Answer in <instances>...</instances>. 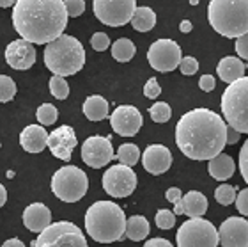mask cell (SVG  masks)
<instances>
[{"label": "cell", "mask_w": 248, "mask_h": 247, "mask_svg": "<svg viewBox=\"0 0 248 247\" xmlns=\"http://www.w3.org/2000/svg\"><path fill=\"white\" fill-rule=\"evenodd\" d=\"M199 86H201V89L204 93H209V91L215 89L217 80H215V77H211V75H202L201 80H199Z\"/></svg>", "instance_id": "cell-42"}, {"label": "cell", "mask_w": 248, "mask_h": 247, "mask_svg": "<svg viewBox=\"0 0 248 247\" xmlns=\"http://www.w3.org/2000/svg\"><path fill=\"white\" fill-rule=\"evenodd\" d=\"M52 222V212L43 203H32L23 212V224L29 231L41 233Z\"/></svg>", "instance_id": "cell-19"}, {"label": "cell", "mask_w": 248, "mask_h": 247, "mask_svg": "<svg viewBox=\"0 0 248 247\" xmlns=\"http://www.w3.org/2000/svg\"><path fill=\"white\" fill-rule=\"evenodd\" d=\"M144 94H145V98H151V100H155L160 96L161 88L156 78H149V80H147V84L144 86Z\"/></svg>", "instance_id": "cell-40"}, {"label": "cell", "mask_w": 248, "mask_h": 247, "mask_svg": "<svg viewBox=\"0 0 248 247\" xmlns=\"http://www.w3.org/2000/svg\"><path fill=\"white\" fill-rule=\"evenodd\" d=\"M114 148L110 137H101V135H93L85 139L82 144V160L93 169H101L110 160H114Z\"/></svg>", "instance_id": "cell-13"}, {"label": "cell", "mask_w": 248, "mask_h": 247, "mask_svg": "<svg viewBox=\"0 0 248 247\" xmlns=\"http://www.w3.org/2000/svg\"><path fill=\"white\" fill-rule=\"evenodd\" d=\"M5 62L16 71L31 70L36 62V50L32 47V43L25 39L11 41L5 48Z\"/></svg>", "instance_id": "cell-17"}, {"label": "cell", "mask_w": 248, "mask_h": 247, "mask_svg": "<svg viewBox=\"0 0 248 247\" xmlns=\"http://www.w3.org/2000/svg\"><path fill=\"white\" fill-rule=\"evenodd\" d=\"M215 199L223 206L232 205L234 199H236V187L222 183V185L217 187V191H215Z\"/></svg>", "instance_id": "cell-32"}, {"label": "cell", "mask_w": 248, "mask_h": 247, "mask_svg": "<svg viewBox=\"0 0 248 247\" xmlns=\"http://www.w3.org/2000/svg\"><path fill=\"white\" fill-rule=\"evenodd\" d=\"M207 171H209V175H211L215 180L225 181L234 175V171H236V164H234V160H232L231 155L218 153L217 157L209 159Z\"/></svg>", "instance_id": "cell-21"}, {"label": "cell", "mask_w": 248, "mask_h": 247, "mask_svg": "<svg viewBox=\"0 0 248 247\" xmlns=\"http://www.w3.org/2000/svg\"><path fill=\"white\" fill-rule=\"evenodd\" d=\"M218 242L223 247H248V221L243 217H229L218 229Z\"/></svg>", "instance_id": "cell-15"}, {"label": "cell", "mask_w": 248, "mask_h": 247, "mask_svg": "<svg viewBox=\"0 0 248 247\" xmlns=\"http://www.w3.org/2000/svg\"><path fill=\"white\" fill-rule=\"evenodd\" d=\"M37 121L41 124H45V126H50V124H53L55 121H57V107L55 105H52V103H43L41 107L37 108Z\"/></svg>", "instance_id": "cell-30"}, {"label": "cell", "mask_w": 248, "mask_h": 247, "mask_svg": "<svg viewBox=\"0 0 248 247\" xmlns=\"http://www.w3.org/2000/svg\"><path fill=\"white\" fill-rule=\"evenodd\" d=\"M239 141V132L234 130L232 126H227V134H225V142L227 144H236Z\"/></svg>", "instance_id": "cell-45"}, {"label": "cell", "mask_w": 248, "mask_h": 247, "mask_svg": "<svg viewBox=\"0 0 248 247\" xmlns=\"http://www.w3.org/2000/svg\"><path fill=\"white\" fill-rule=\"evenodd\" d=\"M149 221L145 219L144 215H133L126 219V229H124V235L133 240V242H140L144 240L147 235H149Z\"/></svg>", "instance_id": "cell-25"}, {"label": "cell", "mask_w": 248, "mask_h": 247, "mask_svg": "<svg viewBox=\"0 0 248 247\" xmlns=\"http://www.w3.org/2000/svg\"><path fill=\"white\" fill-rule=\"evenodd\" d=\"M13 25L21 39L46 45L61 36L67 27L64 0H16Z\"/></svg>", "instance_id": "cell-2"}, {"label": "cell", "mask_w": 248, "mask_h": 247, "mask_svg": "<svg viewBox=\"0 0 248 247\" xmlns=\"http://www.w3.org/2000/svg\"><path fill=\"white\" fill-rule=\"evenodd\" d=\"M207 20L218 34L239 37L248 32V0H211Z\"/></svg>", "instance_id": "cell-5"}, {"label": "cell", "mask_w": 248, "mask_h": 247, "mask_svg": "<svg viewBox=\"0 0 248 247\" xmlns=\"http://www.w3.org/2000/svg\"><path fill=\"white\" fill-rule=\"evenodd\" d=\"M181 47L172 39H158L147 50V61L156 71L167 73L176 70L181 61Z\"/></svg>", "instance_id": "cell-12"}, {"label": "cell", "mask_w": 248, "mask_h": 247, "mask_svg": "<svg viewBox=\"0 0 248 247\" xmlns=\"http://www.w3.org/2000/svg\"><path fill=\"white\" fill-rule=\"evenodd\" d=\"M234 47H236V52H238V57L248 61V32L243 34V36L236 37V45Z\"/></svg>", "instance_id": "cell-41"}, {"label": "cell", "mask_w": 248, "mask_h": 247, "mask_svg": "<svg viewBox=\"0 0 248 247\" xmlns=\"http://www.w3.org/2000/svg\"><path fill=\"white\" fill-rule=\"evenodd\" d=\"M85 229L89 237L99 244L119 242L124 238L126 215L112 201H96L85 213Z\"/></svg>", "instance_id": "cell-3"}, {"label": "cell", "mask_w": 248, "mask_h": 247, "mask_svg": "<svg viewBox=\"0 0 248 247\" xmlns=\"http://www.w3.org/2000/svg\"><path fill=\"white\" fill-rule=\"evenodd\" d=\"M135 52H137V48H135L133 41L128 39V37H121V39H117V41L112 45V57L119 62L131 61L135 55Z\"/></svg>", "instance_id": "cell-27"}, {"label": "cell", "mask_w": 248, "mask_h": 247, "mask_svg": "<svg viewBox=\"0 0 248 247\" xmlns=\"http://www.w3.org/2000/svg\"><path fill=\"white\" fill-rule=\"evenodd\" d=\"M177 68L181 70L183 75H195L199 71V61H197L195 57H181V61L177 64Z\"/></svg>", "instance_id": "cell-35"}, {"label": "cell", "mask_w": 248, "mask_h": 247, "mask_svg": "<svg viewBox=\"0 0 248 247\" xmlns=\"http://www.w3.org/2000/svg\"><path fill=\"white\" fill-rule=\"evenodd\" d=\"M190 4L191 5H197V4H199V0H190Z\"/></svg>", "instance_id": "cell-50"}, {"label": "cell", "mask_w": 248, "mask_h": 247, "mask_svg": "<svg viewBox=\"0 0 248 247\" xmlns=\"http://www.w3.org/2000/svg\"><path fill=\"white\" fill-rule=\"evenodd\" d=\"M239 171H241L243 180L248 183V139L245 141L243 148L239 151Z\"/></svg>", "instance_id": "cell-39"}, {"label": "cell", "mask_w": 248, "mask_h": 247, "mask_svg": "<svg viewBox=\"0 0 248 247\" xmlns=\"http://www.w3.org/2000/svg\"><path fill=\"white\" fill-rule=\"evenodd\" d=\"M64 7H66L67 16H80L85 11V2L83 0H64Z\"/></svg>", "instance_id": "cell-36"}, {"label": "cell", "mask_w": 248, "mask_h": 247, "mask_svg": "<svg viewBox=\"0 0 248 247\" xmlns=\"http://www.w3.org/2000/svg\"><path fill=\"white\" fill-rule=\"evenodd\" d=\"M91 45L96 52H105L110 47V37L105 34V32H96L91 39Z\"/></svg>", "instance_id": "cell-37"}, {"label": "cell", "mask_w": 248, "mask_h": 247, "mask_svg": "<svg viewBox=\"0 0 248 247\" xmlns=\"http://www.w3.org/2000/svg\"><path fill=\"white\" fill-rule=\"evenodd\" d=\"M32 247H89L85 235L73 222H50L39 237L32 242Z\"/></svg>", "instance_id": "cell-8"}, {"label": "cell", "mask_w": 248, "mask_h": 247, "mask_svg": "<svg viewBox=\"0 0 248 247\" xmlns=\"http://www.w3.org/2000/svg\"><path fill=\"white\" fill-rule=\"evenodd\" d=\"M222 112L229 126L239 134H248V77L227 86L222 94Z\"/></svg>", "instance_id": "cell-6"}, {"label": "cell", "mask_w": 248, "mask_h": 247, "mask_svg": "<svg viewBox=\"0 0 248 247\" xmlns=\"http://www.w3.org/2000/svg\"><path fill=\"white\" fill-rule=\"evenodd\" d=\"M50 93L53 94V98L57 100H66L69 96V86L64 80V77H59V75H53L50 78Z\"/></svg>", "instance_id": "cell-31"}, {"label": "cell", "mask_w": 248, "mask_h": 247, "mask_svg": "<svg viewBox=\"0 0 248 247\" xmlns=\"http://www.w3.org/2000/svg\"><path fill=\"white\" fill-rule=\"evenodd\" d=\"M83 114L91 121H101L108 118V102L99 94H93L83 102Z\"/></svg>", "instance_id": "cell-24"}, {"label": "cell", "mask_w": 248, "mask_h": 247, "mask_svg": "<svg viewBox=\"0 0 248 247\" xmlns=\"http://www.w3.org/2000/svg\"><path fill=\"white\" fill-rule=\"evenodd\" d=\"M89 178L77 165H64L52 176L53 194L64 203H77L87 194Z\"/></svg>", "instance_id": "cell-7"}, {"label": "cell", "mask_w": 248, "mask_h": 247, "mask_svg": "<svg viewBox=\"0 0 248 247\" xmlns=\"http://www.w3.org/2000/svg\"><path fill=\"white\" fill-rule=\"evenodd\" d=\"M115 157H117V160H119L121 164L133 167L140 159V149H139V146H135V144H123V146H119Z\"/></svg>", "instance_id": "cell-28"}, {"label": "cell", "mask_w": 248, "mask_h": 247, "mask_svg": "<svg viewBox=\"0 0 248 247\" xmlns=\"http://www.w3.org/2000/svg\"><path fill=\"white\" fill-rule=\"evenodd\" d=\"M94 15L101 23L108 27H123L129 23L137 2L135 0H94Z\"/></svg>", "instance_id": "cell-10"}, {"label": "cell", "mask_w": 248, "mask_h": 247, "mask_svg": "<svg viewBox=\"0 0 248 247\" xmlns=\"http://www.w3.org/2000/svg\"><path fill=\"white\" fill-rule=\"evenodd\" d=\"M131 27L139 32H147L156 25V13L151 7H137L131 16Z\"/></svg>", "instance_id": "cell-26"}, {"label": "cell", "mask_w": 248, "mask_h": 247, "mask_svg": "<svg viewBox=\"0 0 248 247\" xmlns=\"http://www.w3.org/2000/svg\"><path fill=\"white\" fill-rule=\"evenodd\" d=\"M142 164H144V169L151 175H163L172 165L170 149L163 144L147 146L142 153Z\"/></svg>", "instance_id": "cell-18"}, {"label": "cell", "mask_w": 248, "mask_h": 247, "mask_svg": "<svg viewBox=\"0 0 248 247\" xmlns=\"http://www.w3.org/2000/svg\"><path fill=\"white\" fill-rule=\"evenodd\" d=\"M142 114L133 105H119L110 116V124L117 135L123 137H133L142 128Z\"/></svg>", "instance_id": "cell-14"}, {"label": "cell", "mask_w": 248, "mask_h": 247, "mask_svg": "<svg viewBox=\"0 0 248 247\" xmlns=\"http://www.w3.org/2000/svg\"><path fill=\"white\" fill-rule=\"evenodd\" d=\"M78 141L77 135H75V130L67 124H62L59 128H55L52 134H48L46 137V146L50 148L53 157L64 160H71V153L73 149L77 148Z\"/></svg>", "instance_id": "cell-16"}, {"label": "cell", "mask_w": 248, "mask_h": 247, "mask_svg": "<svg viewBox=\"0 0 248 247\" xmlns=\"http://www.w3.org/2000/svg\"><path fill=\"white\" fill-rule=\"evenodd\" d=\"M165 197H167V201H170L172 205H176V203H179V201H181V197H183L181 189H177V187H170V189L167 191Z\"/></svg>", "instance_id": "cell-43"}, {"label": "cell", "mask_w": 248, "mask_h": 247, "mask_svg": "<svg viewBox=\"0 0 248 247\" xmlns=\"http://www.w3.org/2000/svg\"><path fill=\"white\" fill-rule=\"evenodd\" d=\"M191 21L190 20H183L181 21V25H179V31L185 32V34H188V32H191Z\"/></svg>", "instance_id": "cell-47"}, {"label": "cell", "mask_w": 248, "mask_h": 247, "mask_svg": "<svg viewBox=\"0 0 248 247\" xmlns=\"http://www.w3.org/2000/svg\"><path fill=\"white\" fill-rule=\"evenodd\" d=\"M5 201H7V191H5V187L0 183V208L5 205Z\"/></svg>", "instance_id": "cell-48"}, {"label": "cell", "mask_w": 248, "mask_h": 247, "mask_svg": "<svg viewBox=\"0 0 248 247\" xmlns=\"http://www.w3.org/2000/svg\"><path fill=\"white\" fill-rule=\"evenodd\" d=\"M45 64L53 75L69 77L75 75L85 64V50L77 37L61 34L53 41L46 43Z\"/></svg>", "instance_id": "cell-4"}, {"label": "cell", "mask_w": 248, "mask_h": 247, "mask_svg": "<svg viewBox=\"0 0 248 247\" xmlns=\"http://www.w3.org/2000/svg\"><path fill=\"white\" fill-rule=\"evenodd\" d=\"M234 203H236V208H238L239 213L245 215V217H248V189L239 191L238 194H236Z\"/></svg>", "instance_id": "cell-38"}, {"label": "cell", "mask_w": 248, "mask_h": 247, "mask_svg": "<svg viewBox=\"0 0 248 247\" xmlns=\"http://www.w3.org/2000/svg\"><path fill=\"white\" fill-rule=\"evenodd\" d=\"M46 130L39 124H29L23 128L20 134V144L21 148L29 153H41L46 148Z\"/></svg>", "instance_id": "cell-20"}, {"label": "cell", "mask_w": 248, "mask_h": 247, "mask_svg": "<svg viewBox=\"0 0 248 247\" xmlns=\"http://www.w3.org/2000/svg\"><path fill=\"white\" fill-rule=\"evenodd\" d=\"M149 116L155 123H167L172 118V108L169 103L158 102L149 108Z\"/></svg>", "instance_id": "cell-29"}, {"label": "cell", "mask_w": 248, "mask_h": 247, "mask_svg": "<svg viewBox=\"0 0 248 247\" xmlns=\"http://www.w3.org/2000/svg\"><path fill=\"white\" fill-rule=\"evenodd\" d=\"M245 70H247V64L239 61V57H223L217 66L218 77L225 84H231L238 78L245 77Z\"/></svg>", "instance_id": "cell-22"}, {"label": "cell", "mask_w": 248, "mask_h": 247, "mask_svg": "<svg viewBox=\"0 0 248 247\" xmlns=\"http://www.w3.org/2000/svg\"><path fill=\"white\" fill-rule=\"evenodd\" d=\"M227 124L209 108H193L176 124V144L191 160H209L225 148Z\"/></svg>", "instance_id": "cell-1"}, {"label": "cell", "mask_w": 248, "mask_h": 247, "mask_svg": "<svg viewBox=\"0 0 248 247\" xmlns=\"http://www.w3.org/2000/svg\"><path fill=\"white\" fill-rule=\"evenodd\" d=\"M0 148H2V144H0Z\"/></svg>", "instance_id": "cell-51"}, {"label": "cell", "mask_w": 248, "mask_h": 247, "mask_svg": "<svg viewBox=\"0 0 248 247\" xmlns=\"http://www.w3.org/2000/svg\"><path fill=\"white\" fill-rule=\"evenodd\" d=\"M16 0H0V7H11V5H15Z\"/></svg>", "instance_id": "cell-49"}, {"label": "cell", "mask_w": 248, "mask_h": 247, "mask_svg": "<svg viewBox=\"0 0 248 247\" xmlns=\"http://www.w3.org/2000/svg\"><path fill=\"white\" fill-rule=\"evenodd\" d=\"M155 221L156 226L160 228V229H170L176 224V213L170 210H158Z\"/></svg>", "instance_id": "cell-34"}, {"label": "cell", "mask_w": 248, "mask_h": 247, "mask_svg": "<svg viewBox=\"0 0 248 247\" xmlns=\"http://www.w3.org/2000/svg\"><path fill=\"white\" fill-rule=\"evenodd\" d=\"M103 189L112 197H128L137 189V175L129 165H112L105 171Z\"/></svg>", "instance_id": "cell-11"}, {"label": "cell", "mask_w": 248, "mask_h": 247, "mask_svg": "<svg viewBox=\"0 0 248 247\" xmlns=\"http://www.w3.org/2000/svg\"><path fill=\"white\" fill-rule=\"evenodd\" d=\"M2 247H25V244L21 242V240H18V238H9V240H5L2 244Z\"/></svg>", "instance_id": "cell-46"}, {"label": "cell", "mask_w": 248, "mask_h": 247, "mask_svg": "<svg viewBox=\"0 0 248 247\" xmlns=\"http://www.w3.org/2000/svg\"><path fill=\"white\" fill-rule=\"evenodd\" d=\"M144 247H174L169 240L165 238H151L144 244Z\"/></svg>", "instance_id": "cell-44"}, {"label": "cell", "mask_w": 248, "mask_h": 247, "mask_svg": "<svg viewBox=\"0 0 248 247\" xmlns=\"http://www.w3.org/2000/svg\"><path fill=\"white\" fill-rule=\"evenodd\" d=\"M177 247H218V229L202 217H190L176 235Z\"/></svg>", "instance_id": "cell-9"}, {"label": "cell", "mask_w": 248, "mask_h": 247, "mask_svg": "<svg viewBox=\"0 0 248 247\" xmlns=\"http://www.w3.org/2000/svg\"><path fill=\"white\" fill-rule=\"evenodd\" d=\"M16 94L15 80L7 75H0V103L11 102Z\"/></svg>", "instance_id": "cell-33"}, {"label": "cell", "mask_w": 248, "mask_h": 247, "mask_svg": "<svg viewBox=\"0 0 248 247\" xmlns=\"http://www.w3.org/2000/svg\"><path fill=\"white\" fill-rule=\"evenodd\" d=\"M183 213L188 217H202L207 212V199L199 191H190L181 197Z\"/></svg>", "instance_id": "cell-23"}]
</instances>
